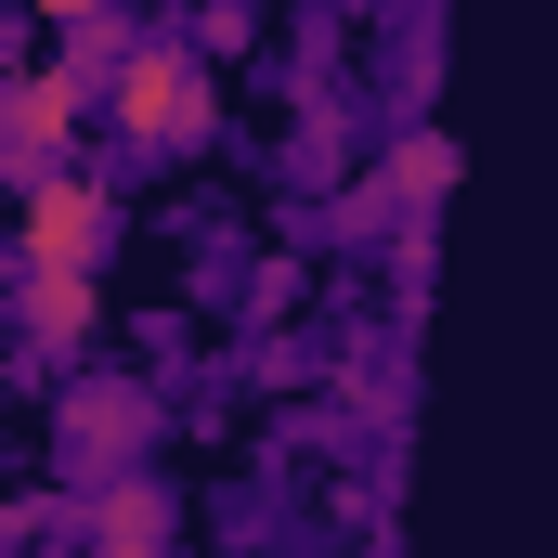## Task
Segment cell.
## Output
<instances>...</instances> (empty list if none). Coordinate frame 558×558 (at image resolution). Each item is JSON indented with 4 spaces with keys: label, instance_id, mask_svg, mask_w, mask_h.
<instances>
[{
    "label": "cell",
    "instance_id": "6da1fadb",
    "mask_svg": "<svg viewBox=\"0 0 558 558\" xmlns=\"http://www.w3.org/2000/svg\"><path fill=\"white\" fill-rule=\"evenodd\" d=\"M92 131L118 143L131 169H169V156H195V143L221 131V78L195 65V39H182V26H156V39H131V65L105 78Z\"/></svg>",
    "mask_w": 558,
    "mask_h": 558
},
{
    "label": "cell",
    "instance_id": "7a4b0ae2",
    "mask_svg": "<svg viewBox=\"0 0 558 558\" xmlns=\"http://www.w3.org/2000/svg\"><path fill=\"white\" fill-rule=\"evenodd\" d=\"M105 247H118V182L105 169H52L13 195V274H92L105 286Z\"/></svg>",
    "mask_w": 558,
    "mask_h": 558
},
{
    "label": "cell",
    "instance_id": "3957f363",
    "mask_svg": "<svg viewBox=\"0 0 558 558\" xmlns=\"http://www.w3.org/2000/svg\"><path fill=\"white\" fill-rule=\"evenodd\" d=\"M92 156V78H65V65H0V182L26 195V182H52V169H78Z\"/></svg>",
    "mask_w": 558,
    "mask_h": 558
},
{
    "label": "cell",
    "instance_id": "277c9868",
    "mask_svg": "<svg viewBox=\"0 0 558 558\" xmlns=\"http://www.w3.org/2000/svg\"><path fill=\"white\" fill-rule=\"evenodd\" d=\"M143 441H156V390L143 377H65V468L105 494V481H143Z\"/></svg>",
    "mask_w": 558,
    "mask_h": 558
},
{
    "label": "cell",
    "instance_id": "5b68a950",
    "mask_svg": "<svg viewBox=\"0 0 558 558\" xmlns=\"http://www.w3.org/2000/svg\"><path fill=\"white\" fill-rule=\"evenodd\" d=\"M92 338H105V286H92V274H13V364L78 377Z\"/></svg>",
    "mask_w": 558,
    "mask_h": 558
},
{
    "label": "cell",
    "instance_id": "8992f818",
    "mask_svg": "<svg viewBox=\"0 0 558 558\" xmlns=\"http://www.w3.org/2000/svg\"><path fill=\"white\" fill-rule=\"evenodd\" d=\"M92 558H182V520L156 481H105L92 494Z\"/></svg>",
    "mask_w": 558,
    "mask_h": 558
},
{
    "label": "cell",
    "instance_id": "52a82bcc",
    "mask_svg": "<svg viewBox=\"0 0 558 558\" xmlns=\"http://www.w3.org/2000/svg\"><path fill=\"white\" fill-rule=\"evenodd\" d=\"M441 169H454V143H441V131H403V143H390V182H377V195L428 208V195H441Z\"/></svg>",
    "mask_w": 558,
    "mask_h": 558
},
{
    "label": "cell",
    "instance_id": "ba28073f",
    "mask_svg": "<svg viewBox=\"0 0 558 558\" xmlns=\"http://www.w3.org/2000/svg\"><path fill=\"white\" fill-rule=\"evenodd\" d=\"M182 39H195V65H221V52H247V39H260V13H234V0H221V13H195Z\"/></svg>",
    "mask_w": 558,
    "mask_h": 558
}]
</instances>
